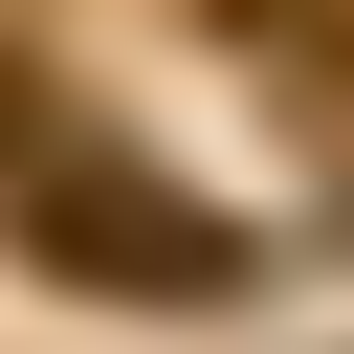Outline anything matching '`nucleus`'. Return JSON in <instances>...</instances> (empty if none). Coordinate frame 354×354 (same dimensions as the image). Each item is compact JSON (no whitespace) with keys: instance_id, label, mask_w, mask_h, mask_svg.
<instances>
[{"instance_id":"obj_1","label":"nucleus","mask_w":354,"mask_h":354,"mask_svg":"<svg viewBox=\"0 0 354 354\" xmlns=\"http://www.w3.org/2000/svg\"><path fill=\"white\" fill-rule=\"evenodd\" d=\"M22 266H66V288H111V310H199L243 243L177 199V177H133V155H44L22 177Z\"/></svg>"}]
</instances>
